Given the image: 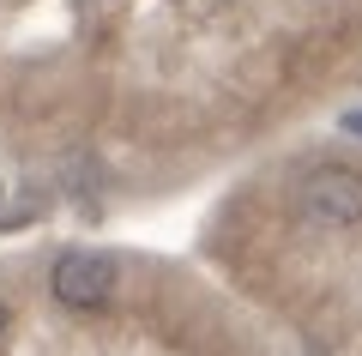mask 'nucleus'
Masks as SVG:
<instances>
[{"label":"nucleus","instance_id":"obj_1","mask_svg":"<svg viewBox=\"0 0 362 356\" xmlns=\"http://www.w3.org/2000/svg\"><path fill=\"white\" fill-rule=\"evenodd\" d=\"M296 217L314 229H350L362 224V169L350 163H314L296 181Z\"/></svg>","mask_w":362,"mask_h":356},{"label":"nucleus","instance_id":"obj_2","mask_svg":"<svg viewBox=\"0 0 362 356\" xmlns=\"http://www.w3.org/2000/svg\"><path fill=\"white\" fill-rule=\"evenodd\" d=\"M54 302L66 308H103L115 296V260L109 254H90V248H73V254L54 260Z\"/></svg>","mask_w":362,"mask_h":356},{"label":"nucleus","instance_id":"obj_3","mask_svg":"<svg viewBox=\"0 0 362 356\" xmlns=\"http://www.w3.org/2000/svg\"><path fill=\"white\" fill-rule=\"evenodd\" d=\"M0 332H6V302H0Z\"/></svg>","mask_w":362,"mask_h":356}]
</instances>
